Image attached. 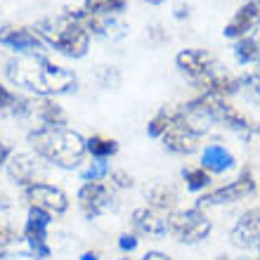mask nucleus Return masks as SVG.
<instances>
[{
    "label": "nucleus",
    "mask_w": 260,
    "mask_h": 260,
    "mask_svg": "<svg viewBox=\"0 0 260 260\" xmlns=\"http://www.w3.org/2000/svg\"><path fill=\"white\" fill-rule=\"evenodd\" d=\"M7 78L28 92H36L38 97H55L64 95L69 90L76 88V74L67 67L50 62L48 57L36 55V52H26V55L12 57L7 62Z\"/></svg>",
    "instance_id": "nucleus-1"
},
{
    "label": "nucleus",
    "mask_w": 260,
    "mask_h": 260,
    "mask_svg": "<svg viewBox=\"0 0 260 260\" xmlns=\"http://www.w3.org/2000/svg\"><path fill=\"white\" fill-rule=\"evenodd\" d=\"M28 144L36 156L59 168H78L88 156L85 137L67 125H41L28 133Z\"/></svg>",
    "instance_id": "nucleus-2"
},
{
    "label": "nucleus",
    "mask_w": 260,
    "mask_h": 260,
    "mask_svg": "<svg viewBox=\"0 0 260 260\" xmlns=\"http://www.w3.org/2000/svg\"><path fill=\"white\" fill-rule=\"evenodd\" d=\"M34 31L43 43H48L50 48H55L57 52H62L71 59H81L88 55L90 34L69 14L43 17L34 24Z\"/></svg>",
    "instance_id": "nucleus-3"
},
{
    "label": "nucleus",
    "mask_w": 260,
    "mask_h": 260,
    "mask_svg": "<svg viewBox=\"0 0 260 260\" xmlns=\"http://www.w3.org/2000/svg\"><path fill=\"white\" fill-rule=\"evenodd\" d=\"M166 230L180 244H199L211 234L213 225L201 208H187V211H173L166 218Z\"/></svg>",
    "instance_id": "nucleus-4"
},
{
    "label": "nucleus",
    "mask_w": 260,
    "mask_h": 260,
    "mask_svg": "<svg viewBox=\"0 0 260 260\" xmlns=\"http://www.w3.org/2000/svg\"><path fill=\"white\" fill-rule=\"evenodd\" d=\"M255 192V178H253V171L251 168H244L241 175L232 182H227V185L218 187V189H211V192H206L204 197L199 199L197 208H211V206H225V204H237L241 199L251 197Z\"/></svg>",
    "instance_id": "nucleus-5"
},
{
    "label": "nucleus",
    "mask_w": 260,
    "mask_h": 260,
    "mask_svg": "<svg viewBox=\"0 0 260 260\" xmlns=\"http://www.w3.org/2000/svg\"><path fill=\"white\" fill-rule=\"evenodd\" d=\"M52 215L41 208H28L26 215V225H24V232H21V239L28 244L31 253L36 258H50V246H48V227Z\"/></svg>",
    "instance_id": "nucleus-6"
},
{
    "label": "nucleus",
    "mask_w": 260,
    "mask_h": 260,
    "mask_svg": "<svg viewBox=\"0 0 260 260\" xmlns=\"http://www.w3.org/2000/svg\"><path fill=\"white\" fill-rule=\"evenodd\" d=\"M24 197L28 201V208H41L50 215H62L69 208V197L64 189L48 182H34L24 189Z\"/></svg>",
    "instance_id": "nucleus-7"
},
{
    "label": "nucleus",
    "mask_w": 260,
    "mask_h": 260,
    "mask_svg": "<svg viewBox=\"0 0 260 260\" xmlns=\"http://www.w3.org/2000/svg\"><path fill=\"white\" fill-rule=\"evenodd\" d=\"M114 204V189L107 182H83L78 189V206L85 218H97Z\"/></svg>",
    "instance_id": "nucleus-8"
},
{
    "label": "nucleus",
    "mask_w": 260,
    "mask_h": 260,
    "mask_svg": "<svg viewBox=\"0 0 260 260\" xmlns=\"http://www.w3.org/2000/svg\"><path fill=\"white\" fill-rule=\"evenodd\" d=\"M230 241L237 248H258L260 246V208H248L230 230Z\"/></svg>",
    "instance_id": "nucleus-9"
},
{
    "label": "nucleus",
    "mask_w": 260,
    "mask_h": 260,
    "mask_svg": "<svg viewBox=\"0 0 260 260\" xmlns=\"http://www.w3.org/2000/svg\"><path fill=\"white\" fill-rule=\"evenodd\" d=\"M175 64L187 78H192L194 83L201 81L204 76H208L215 69V59L208 50H201V48H187V50H180L178 57H175Z\"/></svg>",
    "instance_id": "nucleus-10"
},
{
    "label": "nucleus",
    "mask_w": 260,
    "mask_h": 260,
    "mask_svg": "<svg viewBox=\"0 0 260 260\" xmlns=\"http://www.w3.org/2000/svg\"><path fill=\"white\" fill-rule=\"evenodd\" d=\"M161 142H164V147L168 151L185 156V154L199 151V147H201V135H197L194 130H189L185 123H175L164 137H161Z\"/></svg>",
    "instance_id": "nucleus-11"
},
{
    "label": "nucleus",
    "mask_w": 260,
    "mask_h": 260,
    "mask_svg": "<svg viewBox=\"0 0 260 260\" xmlns=\"http://www.w3.org/2000/svg\"><path fill=\"white\" fill-rule=\"evenodd\" d=\"M0 43L21 52V55L34 52V50H38L43 45V41L36 36L34 28H26V26H3L0 28Z\"/></svg>",
    "instance_id": "nucleus-12"
},
{
    "label": "nucleus",
    "mask_w": 260,
    "mask_h": 260,
    "mask_svg": "<svg viewBox=\"0 0 260 260\" xmlns=\"http://www.w3.org/2000/svg\"><path fill=\"white\" fill-rule=\"evenodd\" d=\"M130 225L137 234H149V237H164L168 234L166 230V218L161 213L151 211L149 206H140L130 213Z\"/></svg>",
    "instance_id": "nucleus-13"
},
{
    "label": "nucleus",
    "mask_w": 260,
    "mask_h": 260,
    "mask_svg": "<svg viewBox=\"0 0 260 260\" xmlns=\"http://www.w3.org/2000/svg\"><path fill=\"white\" fill-rule=\"evenodd\" d=\"M199 92H206V95H215V97H230L237 95L241 88V81L234 78L230 74H218V71H211L208 76H204L201 81H197Z\"/></svg>",
    "instance_id": "nucleus-14"
},
{
    "label": "nucleus",
    "mask_w": 260,
    "mask_h": 260,
    "mask_svg": "<svg viewBox=\"0 0 260 260\" xmlns=\"http://www.w3.org/2000/svg\"><path fill=\"white\" fill-rule=\"evenodd\" d=\"M258 24H260L258 12H255L248 3H244V5L234 12L232 19L227 21V26H225L222 34H225V38H234V41H239V38H244V36L251 34Z\"/></svg>",
    "instance_id": "nucleus-15"
},
{
    "label": "nucleus",
    "mask_w": 260,
    "mask_h": 260,
    "mask_svg": "<svg viewBox=\"0 0 260 260\" xmlns=\"http://www.w3.org/2000/svg\"><path fill=\"white\" fill-rule=\"evenodd\" d=\"M144 199H147V206H149L151 211L161 213V215H171L173 211H178L175 206H178V192H175V187H171L168 182H156V185H151L147 192H144Z\"/></svg>",
    "instance_id": "nucleus-16"
},
{
    "label": "nucleus",
    "mask_w": 260,
    "mask_h": 260,
    "mask_svg": "<svg viewBox=\"0 0 260 260\" xmlns=\"http://www.w3.org/2000/svg\"><path fill=\"white\" fill-rule=\"evenodd\" d=\"M5 168H7V175H10L17 185L24 187V189H26L28 185L38 182V180H36L38 166H36V156H31V154H21V151L19 154H12Z\"/></svg>",
    "instance_id": "nucleus-17"
},
{
    "label": "nucleus",
    "mask_w": 260,
    "mask_h": 260,
    "mask_svg": "<svg viewBox=\"0 0 260 260\" xmlns=\"http://www.w3.org/2000/svg\"><path fill=\"white\" fill-rule=\"evenodd\" d=\"M237 158L230 149H225L222 144H208L201 151V168H206L208 173H225L232 171Z\"/></svg>",
    "instance_id": "nucleus-18"
},
{
    "label": "nucleus",
    "mask_w": 260,
    "mask_h": 260,
    "mask_svg": "<svg viewBox=\"0 0 260 260\" xmlns=\"http://www.w3.org/2000/svg\"><path fill=\"white\" fill-rule=\"evenodd\" d=\"M175 123H180V109H168V107H164V109L156 111V114L149 118L147 133H149L151 137H164Z\"/></svg>",
    "instance_id": "nucleus-19"
},
{
    "label": "nucleus",
    "mask_w": 260,
    "mask_h": 260,
    "mask_svg": "<svg viewBox=\"0 0 260 260\" xmlns=\"http://www.w3.org/2000/svg\"><path fill=\"white\" fill-rule=\"evenodd\" d=\"M85 149L92 158H102V161H109L111 156L118 154V142L114 137L107 135H90L85 140Z\"/></svg>",
    "instance_id": "nucleus-20"
},
{
    "label": "nucleus",
    "mask_w": 260,
    "mask_h": 260,
    "mask_svg": "<svg viewBox=\"0 0 260 260\" xmlns=\"http://www.w3.org/2000/svg\"><path fill=\"white\" fill-rule=\"evenodd\" d=\"M36 114L43 125H67V114L55 102V97H41V102L36 104Z\"/></svg>",
    "instance_id": "nucleus-21"
},
{
    "label": "nucleus",
    "mask_w": 260,
    "mask_h": 260,
    "mask_svg": "<svg viewBox=\"0 0 260 260\" xmlns=\"http://www.w3.org/2000/svg\"><path fill=\"white\" fill-rule=\"evenodd\" d=\"M28 109H31V104L24 97H19L0 83V114H24Z\"/></svg>",
    "instance_id": "nucleus-22"
},
{
    "label": "nucleus",
    "mask_w": 260,
    "mask_h": 260,
    "mask_svg": "<svg viewBox=\"0 0 260 260\" xmlns=\"http://www.w3.org/2000/svg\"><path fill=\"white\" fill-rule=\"evenodd\" d=\"M83 10L95 17H114L125 10V0H83Z\"/></svg>",
    "instance_id": "nucleus-23"
},
{
    "label": "nucleus",
    "mask_w": 260,
    "mask_h": 260,
    "mask_svg": "<svg viewBox=\"0 0 260 260\" xmlns=\"http://www.w3.org/2000/svg\"><path fill=\"white\" fill-rule=\"evenodd\" d=\"M234 57L239 64H251L255 59H260V43L251 36H244L234 43Z\"/></svg>",
    "instance_id": "nucleus-24"
},
{
    "label": "nucleus",
    "mask_w": 260,
    "mask_h": 260,
    "mask_svg": "<svg viewBox=\"0 0 260 260\" xmlns=\"http://www.w3.org/2000/svg\"><path fill=\"white\" fill-rule=\"evenodd\" d=\"M182 180L187 182V189L192 192H201L206 187L211 185V173L201 168V166H194V168H185L182 171Z\"/></svg>",
    "instance_id": "nucleus-25"
},
{
    "label": "nucleus",
    "mask_w": 260,
    "mask_h": 260,
    "mask_svg": "<svg viewBox=\"0 0 260 260\" xmlns=\"http://www.w3.org/2000/svg\"><path fill=\"white\" fill-rule=\"evenodd\" d=\"M81 178L83 182H102L104 178H109V164L102 158H92L81 171Z\"/></svg>",
    "instance_id": "nucleus-26"
},
{
    "label": "nucleus",
    "mask_w": 260,
    "mask_h": 260,
    "mask_svg": "<svg viewBox=\"0 0 260 260\" xmlns=\"http://www.w3.org/2000/svg\"><path fill=\"white\" fill-rule=\"evenodd\" d=\"M241 81V88L244 90V95L251 100V102L260 104V74H246L244 78H239Z\"/></svg>",
    "instance_id": "nucleus-27"
},
{
    "label": "nucleus",
    "mask_w": 260,
    "mask_h": 260,
    "mask_svg": "<svg viewBox=\"0 0 260 260\" xmlns=\"http://www.w3.org/2000/svg\"><path fill=\"white\" fill-rule=\"evenodd\" d=\"M109 180H111V189H130L133 187V175H128L123 168L109 171Z\"/></svg>",
    "instance_id": "nucleus-28"
},
{
    "label": "nucleus",
    "mask_w": 260,
    "mask_h": 260,
    "mask_svg": "<svg viewBox=\"0 0 260 260\" xmlns=\"http://www.w3.org/2000/svg\"><path fill=\"white\" fill-rule=\"evenodd\" d=\"M137 244H140L137 234L125 232V234H121V237H118V248H121L123 253H133V251L137 248Z\"/></svg>",
    "instance_id": "nucleus-29"
},
{
    "label": "nucleus",
    "mask_w": 260,
    "mask_h": 260,
    "mask_svg": "<svg viewBox=\"0 0 260 260\" xmlns=\"http://www.w3.org/2000/svg\"><path fill=\"white\" fill-rule=\"evenodd\" d=\"M19 237H17V232H14L10 225H5V222H0V244L3 246H7V244H12V241H17Z\"/></svg>",
    "instance_id": "nucleus-30"
},
{
    "label": "nucleus",
    "mask_w": 260,
    "mask_h": 260,
    "mask_svg": "<svg viewBox=\"0 0 260 260\" xmlns=\"http://www.w3.org/2000/svg\"><path fill=\"white\" fill-rule=\"evenodd\" d=\"M14 151L10 149V144H5V142H0V168L3 166H7V161H10V156H12Z\"/></svg>",
    "instance_id": "nucleus-31"
},
{
    "label": "nucleus",
    "mask_w": 260,
    "mask_h": 260,
    "mask_svg": "<svg viewBox=\"0 0 260 260\" xmlns=\"http://www.w3.org/2000/svg\"><path fill=\"white\" fill-rule=\"evenodd\" d=\"M142 260H173L168 253H161V251H147L142 255Z\"/></svg>",
    "instance_id": "nucleus-32"
},
{
    "label": "nucleus",
    "mask_w": 260,
    "mask_h": 260,
    "mask_svg": "<svg viewBox=\"0 0 260 260\" xmlns=\"http://www.w3.org/2000/svg\"><path fill=\"white\" fill-rule=\"evenodd\" d=\"M5 260H41V258H36L34 253H17V255H7Z\"/></svg>",
    "instance_id": "nucleus-33"
},
{
    "label": "nucleus",
    "mask_w": 260,
    "mask_h": 260,
    "mask_svg": "<svg viewBox=\"0 0 260 260\" xmlns=\"http://www.w3.org/2000/svg\"><path fill=\"white\" fill-rule=\"evenodd\" d=\"M10 206H12V204H10V197H7V194H3V192H0V208H3V211H7Z\"/></svg>",
    "instance_id": "nucleus-34"
},
{
    "label": "nucleus",
    "mask_w": 260,
    "mask_h": 260,
    "mask_svg": "<svg viewBox=\"0 0 260 260\" xmlns=\"http://www.w3.org/2000/svg\"><path fill=\"white\" fill-rule=\"evenodd\" d=\"M81 260H97V253L95 251H85V253L81 255Z\"/></svg>",
    "instance_id": "nucleus-35"
},
{
    "label": "nucleus",
    "mask_w": 260,
    "mask_h": 260,
    "mask_svg": "<svg viewBox=\"0 0 260 260\" xmlns=\"http://www.w3.org/2000/svg\"><path fill=\"white\" fill-rule=\"evenodd\" d=\"M246 3H248L251 7H253L255 12H258V17H260V0H246Z\"/></svg>",
    "instance_id": "nucleus-36"
},
{
    "label": "nucleus",
    "mask_w": 260,
    "mask_h": 260,
    "mask_svg": "<svg viewBox=\"0 0 260 260\" xmlns=\"http://www.w3.org/2000/svg\"><path fill=\"white\" fill-rule=\"evenodd\" d=\"M5 258H7V246L0 244V260H5Z\"/></svg>",
    "instance_id": "nucleus-37"
},
{
    "label": "nucleus",
    "mask_w": 260,
    "mask_h": 260,
    "mask_svg": "<svg viewBox=\"0 0 260 260\" xmlns=\"http://www.w3.org/2000/svg\"><path fill=\"white\" fill-rule=\"evenodd\" d=\"M149 5H161V3H166V0H147Z\"/></svg>",
    "instance_id": "nucleus-38"
},
{
    "label": "nucleus",
    "mask_w": 260,
    "mask_h": 260,
    "mask_svg": "<svg viewBox=\"0 0 260 260\" xmlns=\"http://www.w3.org/2000/svg\"><path fill=\"white\" fill-rule=\"evenodd\" d=\"M215 260H227V258H225V255H220V258H215Z\"/></svg>",
    "instance_id": "nucleus-39"
},
{
    "label": "nucleus",
    "mask_w": 260,
    "mask_h": 260,
    "mask_svg": "<svg viewBox=\"0 0 260 260\" xmlns=\"http://www.w3.org/2000/svg\"><path fill=\"white\" fill-rule=\"evenodd\" d=\"M118 260H133V258H118Z\"/></svg>",
    "instance_id": "nucleus-40"
},
{
    "label": "nucleus",
    "mask_w": 260,
    "mask_h": 260,
    "mask_svg": "<svg viewBox=\"0 0 260 260\" xmlns=\"http://www.w3.org/2000/svg\"><path fill=\"white\" fill-rule=\"evenodd\" d=\"M258 251H260V246H258Z\"/></svg>",
    "instance_id": "nucleus-41"
},
{
    "label": "nucleus",
    "mask_w": 260,
    "mask_h": 260,
    "mask_svg": "<svg viewBox=\"0 0 260 260\" xmlns=\"http://www.w3.org/2000/svg\"><path fill=\"white\" fill-rule=\"evenodd\" d=\"M258 64H260V59H258Z\"/></svg>",
    "instance_id": "nucleus-42"
},
{
    "label": "nucleus",
    "mask_w": 260,
    "mask_h": 260,
    "mask_svg": "<svg viewBox=\"0 0 260 260\" xmlns=\"http://www.w3.org/2000/svg\"><path fill=\"white\" fill-rule=\"evenodd\" d=\"M255 260H260V258H255Z\"/></svg>",
    "instance_id": "nucleus-43"
}]
</instances>
